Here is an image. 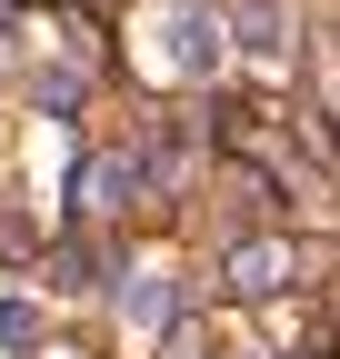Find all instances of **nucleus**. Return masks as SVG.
<instances>
[{
    "label": "nucleus",
    "instance_id": "nucleus-1",
    "mask_svg": "<svg viewBox=\"0 0 340 359\" xmlns=\"http://www.w3.org/2000/svg\"><path fill=\"white\" fill-rule=\"evenodd\" d=\"M150 40H160V60H170V70H210V60H221V40H210L200 11H160Z\"/></svg>",
    "mask_w": 340,
    "mask_h": 359
},
{
    "label": "nucleus",
    "instance_id": "nucleus-2",
    "mask_svg": "<svg viewBox=\"0 0 340 359\" xmlns=\"http://www.w3.org/2000/svg\"><path fill=\"white\" fill-rule=\"evenodd\" d=\"M270 280H280V250H240L230 259V290H270Z\"/></svg>",
    "mask_w": 340,
    "mask_h": 359
},
{
    "label": "nucleus",
    "instance_id": "nucleus-3",
    "mask_svg": "<svg viewBox=\"0 0 340 359\" xmlns=\"http://www.w3.org/2000/svg\"><path fill=\"white\" fill-rule=\"evenodd\" d=\"M240 40H250V50H280V11H270V0H261V11H240Z\"/></svg>",
    "mask_w": 340,
    "mask_h": 359
}]
</instances>
